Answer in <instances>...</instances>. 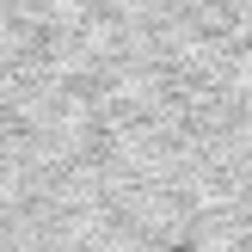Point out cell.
I'll return each instance as SVG.
<instances>
[{
    "label": "cell",
    "mask_w": 252,
    "mask_h": 252,
    "mask_svg": "<svg viewBox=\"0 0 252 252\" xmlns=\"http://www.w3.org/2000/svg\"><path fill=\"white\" fill-rule=\"evenodd\" d=\"M0 252H252V0H0Z\"/></svg>",
    "instance_id": "1"
}]
</instances>
